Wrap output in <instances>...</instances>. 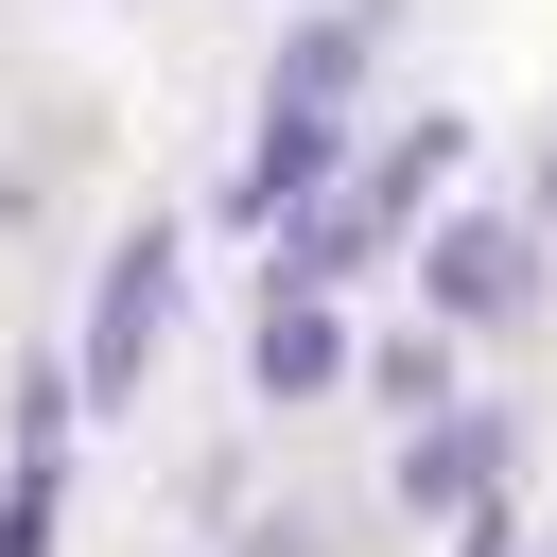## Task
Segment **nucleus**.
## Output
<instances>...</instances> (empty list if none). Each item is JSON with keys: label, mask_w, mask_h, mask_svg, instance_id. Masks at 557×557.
<instances>
[{"label": "nucleus", "mask_w": 557, "mask_h": 557, "mask_svg": "<svg viewBox=\"0 0 557 557\" xmlns=\"http://www.w3.org/2000/svg\"><path fill=\"white\" fill-rule=\"evenodd\" d=\"M35 522H52V505H35V487H17V505H0V557H35Z\"/></svg>", "instance_id": "4"}, {"label": "nucleus", "mask_w": 557, "mask_h": 557, "mask_svg": "<svg viewBox=\"0 0 557 557\" xmlns=\"http://www.w3.org/2000/svg\"><path fill=\"white\" fill-rule=\"evenodd\" d=\"M157 296H174V244H122V278H104V331H87V383H139V348H157Z\"/></svg>", "instance_id": "1"}, {"label": "nucleus", "mask_w": 557, "mask_h": 557, "mask_svg": "<svg viewBox=\"0 0 557 557\" xmlns=\"http://www.w3.org/2000/svg\"><path fill=\"white\" fill-rule=\"evenodd\" d=\"M435 296H453V313H505V296H522V226H453V244H435Z\"/></svg>", "instance_id": "2"}, {"label": "nucleus", "mask_w": 557, "mask_h": 557, "mask_svg": "<svg viewBox=\"0 0 557 557\" xmlns=\"http://www.w3.org/2000/svg\"><path fill=\"white\" fill-rule=\"evenodd\" d=\"M261 383H331V313H278L261 331Z\"/></svg>", "instance_id": "3"}]
</instances>
